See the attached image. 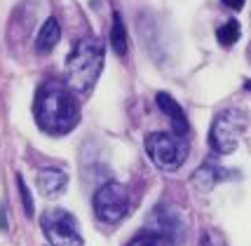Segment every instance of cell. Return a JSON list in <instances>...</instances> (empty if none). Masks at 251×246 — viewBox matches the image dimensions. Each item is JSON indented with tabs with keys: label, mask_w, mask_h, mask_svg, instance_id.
<instances>
[{
	"label": "cell",
	"mask_w": 251,
	"mask_h": 246,
	"mask_svg": "<svg viewBox=\"0 0 251 246\" xmlns=\"http://www.w3.org/2000/svg\"><path fill=\"white\" fill-rule=\"evenodd\" d=\"M226 176H228V173H226L223 167L214 164V162H204V164L193 173V185H195L200 193H211Z\"/></svg>",
	"instance_id": "cell-10"
},
{
	"label": "cell",
	"mask_w": 251,
	"mask_h": 246,
	"mask_svg": "<svg viewBox=\"0 0 251 246\" xmlns=\"http://www.w3.org/2000/svg\"><path fill=\"white\" fill-rule=\"evenodd\" d=\"M240 35H242V26H240V22H235V19L226 22L223 26H219V31H216V38H219V43L223 45V47H232V45L240 40Z\"/></svg>",
	"instance_id": "cell-13"
},
{
	"label": "cell",
	"mask_w": 251,
	"mask_h": 246,
	"mask_svg": "<svg viewBox=\"0 0 251 246\" xmlns=\"http://www.w3.org/2000/svg\"><path fill=\"white\" fill-rule=\"evenodd\" d=\"M160 244H162V242H160L153 232H148V230H146V232H141V235L134 237L127 246H160Z\"/></svg>",
	"instance_id": "cell-15"
},
{
	"label": "cell",
	"mask_w": 251,
	"mask_h": 246,
	"mask_svg": "<svg viewBox=\"0 0 251 246\" xmlns=\"http://www.w3.org/2000/svg\"><path fill=\"white\" fill-rule=\"evenodd\" d=\"M146 230L153 232L162 244H181L183 237H186V223L181 214L172 209V206H155L153 214L148 216V223H146Z\"/></svg>",
	"instance_id": "cell-7"
},
{
	"label": "cell",
	"mask_w": 251,
	"mask_h": 246,
	"mask_svg": "<svg viewBox=\"0 0 251 246\" xmlns=\"http://www.w3.org/2000/svg\"><path fill=\"white\" fill-rule=\"evenodd\" d=\"M110 45H113V52L118 56H125L127 54V28L122 24L120 12L113 14V28H110Z\"/></svg>",
	"instance_id": "cell-12"
},
{
	"label": "cell",
	"mask_w": 251,
	"mask_h": 246,
	"mask_svg": "<svg viewBox=\"0 0 251 246\" xmlns=\"http://www.w3.org/2000/svg\"><path fill=\"white\" fill-rule=\"evenodd\" d=\"M247 124H249V118L240 108H228V110L219 113L216 120H214V124H211V136H209L211 146L219 150L221 155L235 152L237 146H240Z\"/></svg>",
	"instance_id": "cell-4"
},
{
	"label": "cell",
	"mask_w": 251,
	"mask_h": 246,
	"mask_svg": "<svg viewBox=\"0 0 251 246\" xmlns=\"http://www.w3.org/2000/svg\"><path fill=\"white\" fill-rule=\"evenodd\" d=\"M221 2H223V5H226V7H230V10H242V7H244V2H247V0H221Z\"/></svg>",
	"instance_id": "cell-17"
},
{
	"label": "cell",
	"mask_w": 251,
	"mask_h": 246,
	"mask_svg": "<svg viewBox=\"0 0 251 246\" xmlns=\"http://www.w3.org/2000/svg\"><path fill=\"white\" fill-rule=\"evenodd\" d=\"M155 103H157V108L169 118V122L174 124V134H178V136L188 134L186 113H183V108L176 103V98H172L167 92H160V94H155Z\"/></svg>",
	"instance_id": "cell-8"
},
{
	"label": "cell",
	"mask_w": 251,
	"mask_h": 246,
	"mask_svg": "<svg viewBox=\"0 0 251 246\" xmlns=\"http://www.w3.org/2000/svg\"><path fill=\"white\" fill-rule=\"evenodd\" d=\"M94 211L103 223H120L129 211V193L120 183H106L94 193Z\"/></svg>",
	"instance_id": "cell-6"
},
{
	"label": "cell",
	"mask_w": 251,
	"mask_h": 246,
	"mask_svg": "<svg viewBox=\"0 0 251 246\" xmlns=\"http://www.w3.org/2000/svg\"><path fill=\"white\" fill-rule=\"evenodd\" d=\"M146 152L162 172H176L188 160V141L178 134L157 131L146 139Z\"/></svg>",
	"instance_id": "cell-3"
},
{
	"label": "cell",
	"mask_w": 251,
	"mask_h": 246,
	"mask_svg": "<svg viewBox=\"0 0 251 246\" xmlns=\"http://www.w3.org/2000/svg\"><path fill=\"white\" fill-rule=\"evenodd\" d=\"M0 230H2V232H7V230H10V221H7V206H5V204L0 206Z\"/></svg>",
	"instance_id": "cell-16"
},
{
	"label": "cell",
	"mask_w": 251,
	"mask_h": 246,
	"mask_svg": "<svg viewBox=\"0 0 251 246\" xmlns=\"http://www.w3.org/2000/svg\"><path fill=\"white\" fill-rule=\"evenodd\" d=\"M59 40H61V26H59V22H56L54 17H50V19L40 26V31H38L35 49H38L40 54H47L59 45Z\"/></svg>",
	"instance_id": "cell-11"
},
{
	"label": "cell",
	"mask_w": 251,
	"mask_h": 246,
	"mask_svg": "<svg viewBox=\"0 0 251 246\" xmlns=\"http://www.w3.org/2000/svg\"><path fill=\"white\" fill-rule=\"evenodd\" d=\"M40 225L50 246H82V235L77 230L75 216L64 209H47L40 216Z\"/></svg>",
	"instance_id": "cell-5"
},
{
	"label": "cell",
	"mask_w": 251,
	"mask_h": 246,
	"mask_svg": "<svg viewBox=\"0 0 251 246\" xmlns=\"http://www.w3.org/2000/svg\"><path fill=\"white\" fill-rule=\"evenodd\" d=\"M33 115H35L38 127L43 129L45 134H52V136L68 134L80 120L77 98L66 82L47 80L40 85L38 94H35Z\"/></svg>",
	"instance_id": "cell-1"
},
{
	"label": "cell",
	"mask_w": 251,
	"mask_h": 246,
	"mask_svg": "<svg viewBox=\"0 0 251 246\" xmlns=\"http://www.w3.org/2000/svg\"><path fill=\"white\" fill-rule=\"evenodd\" d=\"M17 185H19V195H22V202H24V211L28 218H33L35 214V206H33V197H31V190H28V185L24 183L22 176H17Z\"/></svg>",
	"instance_id": "cell-14"
},
{
	"label": "cell",
	"mask_w": 251,
	"mask_h": 246,
	"mask_svg": "<svg viewBox=\"0 0 251 246\" xmlns=\"http://www.w3.org/2000/svg\"><path fill=\"white\" fill-rule=\"evenodd\" d=\"M103 68V43L97 38H82L68 54L66 61V85L75 97H85L97 85Z\"/></svg>",
	"instance_id": "cell-2"
},
{
	"label": "cell",
	"mask_w": 251,
	"mask_h": 246,
	"mask_svg": "<svg viewBox=\"0 0 251 246\" xmlns=\"http://www.w3.org/2000/svg\"><path fill=\"white\" fill-rule=\"evenodd\" d=\"M35 183L43 197H59L68 185V173L61 169H40L35 176Z\"/></svg>",
	"instance_id": "cell-9"
}]
</instances>
